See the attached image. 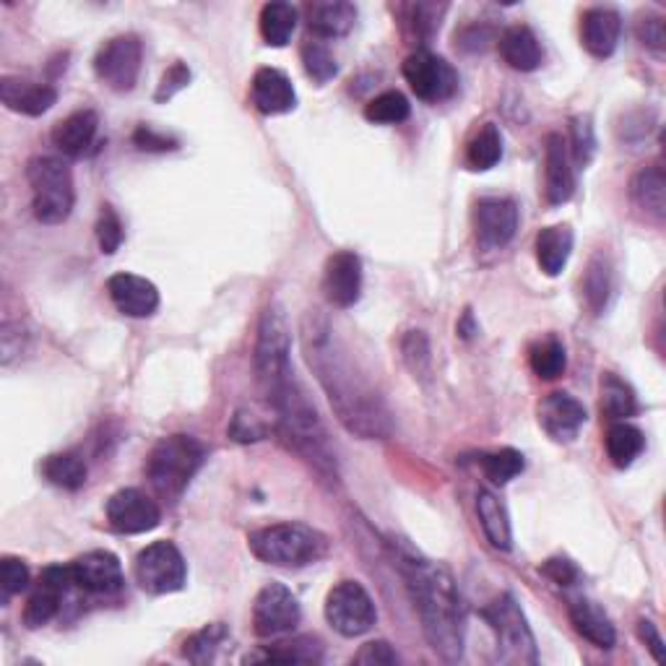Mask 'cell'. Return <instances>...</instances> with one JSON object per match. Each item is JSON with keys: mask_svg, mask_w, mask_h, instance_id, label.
<instances>
[{"mask_svg": "<svg viewBox=\"0 0 666 666\" xmlns=\"http://www.w3.org/2000/svg\"><path fill=\"white\" fill-rule=\"evenodd\" d=\"M568 614L570 622H573L575 633L591 643V646L610 651L617 643V631H614L610 614H606L602 606L585 596H575L570 599L568 604Z\"/></svg>", "mask_w": 666, "mask_h": 666, "instance_id": "23", "label": "cell"}, {"mask_svg": "<svg viewBox=\"0 0 666 666\" xmlns=\"http://www.w3.org/2000/svg\"><path fill=\"white\" fill-rule=\"evenodd\" d=\"M299 55H303L305 73L313 78V82L328 84L336 73H339V65H336L334 55L328 53V47L320 45V42H305L303 50H299Z\"/></svg>", "mask_w": 666, "mask_h": 666, "instance_id": "44", "label": "cell"}, {"mask_svg": "<svg viewBox=\"0 0 666 666\" xmlns=\"http://www.w3.org/2000/svg\"><path fill=\"white\" fill-rule=\"evenodd\" d=\"M635 34H638L641 45L654 50V53L662 55L666 47V27L662 17H643L635 27Z\"/></svg>", "mask_w": 666, "mask_h": 666, "instance_id": "49", "label": "cell"}, {"mask_svg": "<svg viewBox=\"0 0 666 666\" xmlns=\"http://www.w3.org/2000/svg\"><path fill=\"white\" fill-rule=\"evenodd\" d=\"M27 180L32 188V211L36 222L63 224L76 203L71 167L61 157H34L27 165Z\"/></svg>", "mask_w": 666, "mask_h": 666, "instance_id": "5", "label": "cell"}, {"mask_svg": "<svg viewBox=\"0 0 666 666\" xmlns=\"http://www.w3.org/2000/svg\"><path fill=\"white\" fill-rule=\"evenodd\" d=\"M482 617L495 633L497 658L503 664H537V638H533L529 620L514 594H500L493 604L482 610Z\"/></svg>", "mask_w": 666, "mask_h": 666, "instance_id": "6", "label": "cell"}, {"mask_svg": "<svg viewBox=\"0 0 666 666\" xmlns=\"http://www.w3.org/2000/svg\"><path fill=\"white\" fill-rule=\"evenodd\" d=\"M107 295L117 310L128 318H149L159 307V289L136 274L109 276Z\"/></svg>", "mask_w": 666, "mask_h": 666, "instance_id": "19", "label": "cell"}, {"mask_svg": "<svg viewBox=\"0 0 666 666\" xmlns=\"http://www.w3.org/2000/svg\"><path fill=\"white\" fill-rule=\"evenodd\" d=\"M404 78L422 102H445L458 92V73L445 57L416 50L404 61Z\"/></svg>", "mask_w": 666, "mask_h": 666, "instance_id": "11", "label": "cell"}, {"mask_svg": "<svg viewBox=\"0 0 666 666\" xmlns=\"http://www.w3.org/2000/svg\"><path fill=\"white\" fill-rule=\"evenodd\" d=\"M251 99L263 115H284L297 107V92L279 68H258L251 84Z\"/></svg>", "mask_w": 666, "mask_h": 666, "instance_id": "21", "label": "cell"}, {"mask_svg": "<svg viewBox=\"0 0 666 666\" xmlns=\"http://www.w3.org/2000/svg\"><path fill=\"white\" fill-rule=\"evenodd\" d=\"M136 581L146 594L165 596L186 589L188 565L186 558L172 541H154L136 558Z\"/></svg>", "mask_w": 666, "mask_h": 666, "instance_id": "9", "label": "cell"}, {"mask_svg": "<svg viewBox=\"0 0 666 666\" xmlns=\"http://www.w3.org/2000/svg\"><path fill=\"white\" fill-rule=\"evenodd\" d=\"M585 420H589L585 406L578 399L570 397V393H550V397L539 404L541 430L558 443H573L578 433L583 430Z\"/></svg>", "mask_w": 666, "mask_h": 666, "instance_id": "17", "label": "cell"}, {"mask_svg": "<svg viewBox=\"0 0 666 666\" xmlns=\"http://www.w3.org/2000/svg\"><path fill=\"white\" fill-rule=\"evenodd\" d=\"M575 193V175L570 165L568 141L560 134H550L545 141V195L552 207L568 203Z\"/></svg>", "mask_w": 666, "mask_h": 666, "instance_id": "20", "label": "cell"}, {"mask_svg": "<svg viewBox=\"0 0 666 666\" xmlns=\"http://www.w3.org/2000/svg\"><path fill=\"white\" fill-rule=\"evenodd\" d=\"M458 334L464 336V339H472V336L477 334V326L472 324V310L464 313V320H461V324H458Z\"/></svg>", "mask_w": 666, "mask_h": 666, "instance_id": "56", "label": "cell"}, {"mask_svg": "<svg viewBox=\"0 0 666 666\" xmlns=\"http://www.w3.org/2000/svg\"><path fill=\"white\" fill-rule=\"evenodd\" d=\"M247 662H282V664H318L324 662V646L318 638H295L276 643L258 656H247Z\"/></svg>", "mask_w": 666, "mask_h": 666, "instance_id": "35", "label": "cell"}, {"mask_svg": "<svg viewBox=\"0 0 666 666\" xmlns=\"http://www.w3.org/2000/svg\"><path fill=\"white\" fill-rule=\"evenodd\" d=\"M570 149H573V162L578 167H589L594 159L596 134L589 115H578L570 120Z\"/></svg>", "mask_w": 666, "mask_h": 666, "instance_id": "42", "label": "cell"}, {"mask_svg": "<svg viewBox=\"0 0 666 666\" xmlns=\"http://www.w3.org/2000/svg\"><path fill=\"white\" fill-rule=\"evenodd\" d=\"M107 521L117 533H146L162 521V510L141 489H120L107 500Z\"/></svg>", "mask_w": 666, "mask_h": 666, "instance_id": "14", "label": "cell"}, {"mask_svg": "<svg viewBox=\"0 0 666 666\" xmlns=\"http://www.w3.org/2000/svg\"><path fill=\"white\" fill-rule=\"evenodd\" d=\"M326 299L334 307H351L362 295V261L360 255L339 251L326 263L324 274Z\"/></svg>", "mask_w": 666, "mask_h": 666, "instance_id": "18", "label": "cell"}, {"mask_svg": "<svg viewBox=\"0 0 666 666\" xmlns=\"http://www.w3.org/2000/svg\"><path fill=\"white\" fill-rule=\"evenodd\" d=\"M144 61V45L136 34H120L107 40L94 57V73L113 92H130L138 82Z\"/></svg>", "mask_w": 666, "mask_h": 666, "instance_id": "10", "label": "cell"}, {"mask_svg": "<svg viewBox=\"0 0 666 666\" xmlns=\"http://www.w3.org/2000/svg\"><path fill=\"white\" fill-rule=\"evenodd\" d=\"M573 230L568 224L547 226L537 234V261L547 276L562 274L573 253Z\"/></svg>", "mask_w": 666, "mask_h": 666, "instance_id": "28", "label": "cell"}, {"mask_svg": "<svg viewBox=\"0 0 666 666\" xmlns=\"http://www.w3.org/2000/svg\"><path fill=\"white\" fill-rule=\"evenodd\" d=\"M188 84H190V68H188V65L186 63H172L162 76V82H159V89H157V94H154V99H157V102L172 99L175 94L186 89Z\"/></svg>", "mask_w": 666, "mask_h": 666, "instance_id": "50", "label": "cell"}, {"mask_svg": "<svg viewBox=\"0 0 666 666\" xmlns=\"http://www.w3.org/2000/svg\"><path fill=\"white\" fill-rule=\"evenodd\" d=\"M503 159V134L495 123H487L482 126L477 134H474L472 141H468L466 149V162L472 170L477 172H487Z\"/></svg>", "mask_w": 666, "mask_h": 666, "instance_id": "36", "label": "cell"}, {"mask_svg": "<svg viewBox=\"0 0 666 666\" xmlns=\"http://www.w3.org/2000/svg\"><path fill=\"white\" fill-rule=\"evenodd\" d=\"M305 21L310 34L320 40H336L351 32L357 21V9L343 0H316L305 6Z\"/></svg>", "mask_w": 666, "mask_h": 666, "instance_id": "24", "label": "cell"}, {"mask_svg": "<svg viewBox=\"0 0 666 666\" xmlns=\"http://www.w3.org/2000/svg\"><path fill=\"white\" fill-rule=\"evenodd\" d=\"M458 45L468 50V53H482V50H487L489 42H493V34H489V29H479V27H468L461 32L458 36Z\"/></svg>", "mask_w": 666, "mask_h": 666, "instance_id": "55", "label": "cell"}, {"mask_svg": "<svg viewBox=\"0 0 666 666\" xmlns=\"http://www.w3.org/2000/svg\"><path fill=\"white\" fill-rule=\"evenodd\" d=\"M123 237H126V232H123L120 216H117L109 207H105L102 209L99 222H97V240H99L102 253L113 255L117 247L123 245Z\"/></svg>", "mask_w": 666, "mask_h": 666, "instance_id": "47", "label": "cell"}, {"mask_svg": "<svg viewBox=\"0 0 666 666\" xmlns=\"http://www.w3.org/2000/svg\"><path fill=\"white\" fill-rule=\"evenodd\" d=\"M99 130V117L94 109H78L61 120L53 130V144L57 146V151H63L65 157L78 159L84 157L86 151L92 149L94 138H97Z\"/></svg>", "mask_w": 666, "mask_h": 666, "instance_id": "26", "label": "cell"}, {"mask_svg": "<svg viewBox=\"0 0 666 666\" xmlns=\"http://www.w3.org/2000/svg\"><path fill=\"white\" fill-rule=\"evenodd\" d=\"M635 412H638V401H635L633 388L614 372H606L602 378V414L610 422H625Z\"/></svg>", "mask_w": 666, "mask_h": 666, "instance_id": "37", "label": "cell"}, {"mask_svg": "<svg viewBox=\"0 0 666 666\" xmlns=\"http://www.w3.org/2000/svg\"><path fill=\"white\" fill-rule=\"evenodd\" d=\"M326 620L343 638H360L376 625L378 610L362 583L341 581L328 591Z\"/></svg>", "mask_w": 666, "mask_h": 666, "instance_id": "8", "label": "cell"}, {"mask_svg": "<svg viewBox=\"0 0 666 666\" xmlns=\"http://www.w3.org/2000/svg\"><path fill=\"white\" fill-rule=\"evenodd\" d=\"M71 570H73V585L92 596L117 594V591L123 589V583H126L120 560L107 550H94L82 554V558L71 562Z\"/></svg>", "mask_w": 666, "mask_h": 666, "instance_id": "16", "label": "cell"}, {"mask_svg": "<svg viewBox=\"0 0 666 666\" xmlns=\"http://www.w3.org/2000/svg\"><path fill=\"white\" fill-rule=\"evenodd\" d=\"M638 635H641V641L648 646L651 654H654L656 662L658 664H666L664 638H662V633H658V627L654 625V622H651V620H641L638 622Z\"/></svg>", "mask_w": 666, "mask_h": 666, "instance_id": "54", "label": "cell"}, {"mask_svg": "<svg viewBox=\"0 0 666 666\" xmlns=\"http://www.w3.org/2000/svg\"><path fill=\"white\" fill-rule=\"evenodd\" d=\"M86 461L78 453H53L42 461V477L61 489H82L86 485Z\"/></svg>", "mask_w": 666, "mask_h": 666, "instance_id": "33", "label": "cell"}, {"mask_svg": "<svg viewBox=\"0 0 666 666\" xmlns=\"http://www.w3.org/2000/svg\"><path fill=\"white\" fill-rule=\"evenodd\" d=\"M305 357L328 393L336 416L351 435L364 441H383L391 435V414L380 393L362 376L349 351L336 339L326 318L307 316L303 324Z\"/></svg>", "mask_w": 666, "mask_h": 666, "instance_id": "1", "label": "cell"}, {"mask_svg": "<svg viewBox=\"0 0 666 666\" xmlns=\"http://www.w3.org/2000/svg\"><path fill=\"white\" fill-rule=\"evenodd\" d=\"M581 287H583V297H585V305H589V310L594 313V316H602L606 303H610V297H612V287H614L612 266L602 253L591 258L589 268H585Z\"/></svg>", "mask_w": 666, "mask_h": 666, "instance_id": "34", "label": "cell"}, {"mask_svg": "<svg viewBox=\"0 0 666 666\" xmlns=\"http://www.w3.org/2000/svg\"><path fill=\"white\" fill-rule=\"evenodd\" d=\"M226 641H230V631H226L224 622H211L203 631L190 635L186 646H182V656H186L190 664L207 666L214 662L219 648H222Z\"/></svg>", "mask_w": 666, "mask_h": 666, "instance_id": "38", "label": "cell"}, {"mask_svg": "<svg viewBox=\"0 0 666 666\" xmlns=\"http://www.w3.org/2000/svg\"><path fill=\"white\" fill-rule=\"evenodd\" d=\"M303 620L297 596L284 583H266L253 604V631L261 638L292 633Z\"/></svg>", "mask_w": 666, "mask_h": 666, "instance_id": "12", "label": "cell"}, {"mask_svg": "<svg viewBox=\"0 0 666 666\" xmlns=\"http://www.w3.org/2000/svg\"><path fill=\"white\" fill-rule=\"evenodd\" d=\"M401 351H404V362L409 370L414 372V378H427L430 368H433V357H430V341L424 331H409L401 341Z\"/></svg>", "mask_w": 666, "mask_h": 666, "instance_id": "45", "label": "cell"}, {"mask_svg": "<svg viewBox=\"0 0 666 666\" xmlns=\"http://www.w3.org/2000/svg\"><path fill=\"white\" fill-rule=\"evenodd\" d=\"M0 585H3V602H9L11 596L21 594L29 589V568L24 560L19 558H3L0 560Z\"/></svg>", "mask_w": 666, "mask_h": 666, "instance_id": "46", "label": "cell"}, {"mask_svg": "<svg viewBox=\"0 0 666 666\" xmlns=\"http://www.w3.org/2000/svg\"><path fill=\"white\" fill-rule=\"evenodd\" d=\"M482 461V472H485V477L493 482V485H508L510 479H516L518 474L526 468L524 453L516 448H500L493 453H485Z\"/></svg>", "mask_w": 666, "mask_h": 666, "instance_id": "41", "label": "cell"}, {"mask_svg": "<svg viewBox=\"0 0 666 666\" xmlns=\"http://www.w3.org/2000/svg\"><path fill=\"white\" fill-rule=\"evenodd\" d=\"M355 662L368 666H391V664H399V654L388 646L385 641H372L368 646H362L360 654L355 656Z\"/></svg>", "mask_w": 666, "mask_h": 666, "instance_id": "51", "label": "cell"}, {"mask_svg": "<svg viewBox=\"0 0 666 666\" xmlns=\"http://www.w3.org/2000/svg\"><path fill=\"white\" fill-rule=\"evenodd\" d=\"M497 47H500L503 61L521 73L537 71L541 61H545V50H541L539 36L533 34V29L521 24L505 29L500 40H497Z\"/></svg>", "mask_w": 666, "mask_h": 666, "instance_id": "27", "label": "cell"}, {"mask_svg": "<svg viewBox=\"0 0 666 666\" xmlns=\"http://www.w3.org/2000/svg\"><path fill=\"white\" fill-rule=\"evenodd\" d=\"M477 514L489 545H493L495 550L508 552L510 547H514V529H510V516L505 503L495 493H489V489H482L477 495Z\"/></svg>", "mask_w": 666, "mask_h": 666, "instance_id": "29", "label": "cell"}, {"mask_svg": "<svg viewBox=\"0 0 666 666\" xmlns=\"http://www.w3.org/2000/svg\"><path fill=\"white\" fill-rule=\"evenodd\" d=\"M253 368L261 391L295 376V370H292V331L282 305H268L263 310L258 339H255Z\"/></svg>", "mask_w": 666, "mask_h": 666, "instance_id": "7", "label": "cell"}, {"mask_svg": "<svg viewBox=\"0 0 666 666\" xmlns=\"http://www.w3.org/2000/svg\"><path fill=\"white\" fill-rule=\"evenodd\" d=\"M391 552L420 614L424 638L445 662H461L466 643V606L456 578L443 562L424 558L404 539H393Z\"/></svg>", "mask_w": 666, "mask_h": 666, "instance_id": "2", "label": "cell"}, {"mask_svg": "<svg viewBox=\"0 0 666 666\" xmlns=\"http://www.w3.org/2000/svg\"><path fill=\"white\" fill-rule=\"evenodd\" d=\"M529 364H531L533 376L541 380L560 378L568 368L565 347H562V341L554 339V336H547V339H541L531 347Z\"/></svg>", "mask_w": 666, "mask_h": 666, "instance_id": "39", "label": "cell"}, {"mask_svg": "<svg viewBox=\"0 0 666 666\" xmlns=\"http://www.w3.org/2000/svg\"><path fill=\"white\" fill-rule=\"evenodd\" d=\"M207 448L190 435H170L162 437L154 445L149 458H146V479L154 493L167 503H178L180 495L186 493L190 479L195 477Z\"/></svg>", "mask_w": 666, "mask_h": 666, "instance_id": "3", "label": "cell"}, {"mask_svg": "<svg viewBox=\"0 0 666 666\" xmlns=\"http://www.w3.org/2000/svg\"><path fill=\"white\" fill-rule=\"evenodd\" d=\"M448 11L445 3H416L409 6V27H412V34L420 42H430L433 36L441 32V21L443 13Z\"/></svg>", "mask_w": 666, "mask_h": 666, "instance_id": "43", "label": "cell"}, {"mask_svg": "<svg viewBox=\"0 0 666 666\" xmlns=\"http://www.w3.org/2000/svg\"><path fill=\"white\" fill-rule=\"evenodd\" d=\"M631 195L635 207L662 222L666 214V178L662 167H643L631 182Z\"/></svg>", "mask_w": 666, "mask_h": 666, "instance_id": "30", "label": "cell"}, {"mask_svg": "<svg viewBox=\"0 0 666 666\" xmlns=\"http://www.w3.org/2000/svg\"><path fill=\"white\" fill-rule=\"evenodd\" d=\"M518 207L510 199H482L474 209V234L482 251H500L516 237Z\"/></svg>", "mask_w": 666, "mask_h": 666, "instance_id": "15", "label": "cell"}, {"mask_svg": "<svg viewBox=\"0 0 666 666\" xmlns=\"http://www.w3.org/2000/svg\"><path fill=\"white\" fill-rule=\"evenodd\" d=\"M541 573H545L547 578H552V581L558 585H565V589H568V585H573L578 578H581V570H578L568 558L547 560L545 565H541Z\"/></svg>", "mask_w": 666, "mask_h": 666, "instance_id": "53", "label": "cell"}, {"mask_svg": "<svg viewBox=\"0 0 666 666\" xmlns=\"http://www.w3.org/2000/svg\"><path fill=\"white\" fill-rule=\"evenodd\" d=\"M268 433H271V427H268V424H263L258 420V416H253V414H247V412H237V414H234L230 435L237 443L263 441V437H266Z\"/></svg>", "mask_w": 666, "mask_h": 666, "instance_id": "48", "label": "cell"}, {"mask_svg": "<svg viewBox=\"0 0 666 666\" xmlns=\"http://www.w3.org/2000/svg\"><path fill=\"white\" fill-rule=\"evenodd\" d=\"M622 19L612 9H589L581 19L583 47L594 57H610L617 50Z\"/></svg>", "mask_w": 666, "mask_h": 666, "instance_id": "25", "label": "cell"}, {"mask_svg": "<svg viewBox=\"0 0 666 666\" xmlns=\"http://www.w3.org/2000/svg\"><path fill=\"white\" fill-rule=\"evenodd\" d=\"M0 102H3L9 109H13V113L40 117L55 105L57 92L55 86L50 84L27 82V78H19V76H3L0 78Z\"/></svg>", "mask_w": 666, "mask_h": 666, "instance_id": "22", "label": "cell"}, {"mask_svg": "<svg viewBox=\"0 0 666 666\" xmlns=\"http://www.w3.org/2000/svg\"><path fill=\"white\" fill-rule=\"evenodd\" d=\"M71 585H73L71 565H50L42 570L40 581H36L34 591L29 594V602L24 606V625L29 631L45 627L57 617Z\"/></svg>", "mask_w": 666, "mask_h": 666, "instance_id": "13", "label": "cell"}, {"mask_svg": "<svg viewBox=\"0 0 666 666\" xmlns=\"http://www.w3.org/2000/svg\"><path fill=\"white\" fill-rule=\"evenodd\" d=\"M299 13L292 3H266L261 11V34L271 47H284L295 34Z\"/></svg>", "mask_w": 666, "mask_h": 666, "instance_id": "32", "label": "cell"}, {"mask_svg": "<svg viewBox=\"0 0 666 666\" xmlns=\"http://www.w3.org/2000/svg\"><path fill=\"white\" fill-rule=\"evenodd\" d=\"M134 144L141 151H172L178 149V141H175L172 136L159 134V130H154L151 126H141L134 134Z\"/></svg>", "mask_w": 666, "mask_h": 666, "instance_id": "52", "label": "cell"}, {"mask_svg": "<svg viewBox=\"0 0 666 666\" xmlns=\"http://www.w3.org/2000/svg\"><path fill=\"white\" fill-rule=\"evenodd\" d=\"M251 552L276 568H305L326 558L328 539L307 524H274L253 531Z\"/></svg>", "mask_w": 666, "mask_h": 666, "instance_id": "4", "label": "cell"}, {"mask_svg": "<svg viewBox=\"0 0 666 666\" xmlns=\"http://www.w3.org/2000/svg\"><path fill=\"white\" fill-rule=\"evenodd\" d=\"M409 115H412V105H409V99L401 92L378 94L364 107V117L370 123H376V126H399Z\"/></svg>", "mask_w": 666, "mask_h": 666, "instance_id": "40", "label": "cell"}, {"mask_svg": "<svg viewBox=\"0 0 666 666\" xmlns=\"http://www.w3.org/2000/svg\"><path fill=\"white\" fill-rule=\"evenodd\" d=\"M604 445L612 464L617 468H627L633 466V461L646 448V437H643L641 430L633 427V424L612 422L610 430H606Z\"/></svg>", "mask_w": 666, "mask_h": 666, "instance_id": "31", "label": "cell"}]
</instances>
